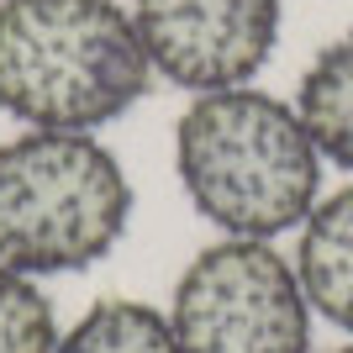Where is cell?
I'll use <instances>...</instances> for the list:
<instances>
[{
	"instance_id": "7",
	"label": "cell",
	"mask_w": 353,
	"mask_h": 353,
	"mask_svg": "<svg viewBox=\"0 0 353 353\" xmlns=\"http://www.w3.org/2000/svg\"><path fill=\"white\" fill-rule=\"evenodd\" d=\"M295 111L306 121L316 153L353 174V32L311 59L295 90Z\"/></svg>"
},
{
	"instance_id": "3",
	"label": "cell",
	"mask_w": 353,
	"mask_h": 353,
	"mask_svg": "<svg viewBox=\"0 0 353 353\" xmlns=\"http://www.w3.org/2000/svg\"><path fill=\"white\" fill-rule=\"evenodd\" d=\"M132 221V179L95 132H21L0 148V264L74 274L101 264Z\"/></svg>"
},
{
	"instance_id": "10",
	"label": "cell",
	"mask_w": 353,
	"mask_h": 353,
	"mask_svg": "<svg viewBox=\"0 0 353 353\" xmlns=\"http://www.w3.org/2000/svg\"><path fill=\"white\" fill-rule=\"evenodd\" d=\"M332 353H353V348H332Z\"/></svg>"
},
{
	"instance_id": "4",
	"label": "cell",
	"mask_w": 353,
	"mask_h": 353,
	"mask_svg": "<svg viewBox=\"0 0 353 353\" xmlns=\"http://www.w3.org/2000/svg\"><path fill=\"white\" fill-rule=\"evenodd\" d=\"M179 353H311V301L264 237H221L185 264L169 306Z\"/></svg>"
},
{
	"instance_id": "1",
	"label": "cell",
	"mask_w": 353,
	"mask_h": 353,
	"mask_svg": "<svg viewBox=\"0 0 353 353\" xmlns=\"http://www.w3.org/2000/svg\"><path fill=\"white\" fill-rule=\"evenodd\" d=\"M322 153L301 111L253 85L206 90L174 127V169L221 237H280L322 195Z\"/></svg>"
},
{
	"instance_id": "9",
	"label": "cell",
	"mask_w": 353,
	"mask_h": 353,
	"mask_svg": "<svg viewBox=\"0 0 353 353\" xmlns=\"http://www.w3.org/2000/svg\"><path fill=\"white\" fill-rule=\"evenodd\" d=\"M59 322H53V301L37 290L32 274L0 264V353H53Z\"/></svg>"
},
{
	"instance_id": "2",
	"label": "cell",
	"mask_w": 353,
	"mask_h": 353,
	"mask_svg": "<svg viewBox=\"0 0 353 353\" xmlns=\"http://www.w3.org/2000/svg\"><path fill=\"white\" fill-rule=\"evenodd\" d=\"M153 63L117 0H0V105L37 132H95L127 117Z\"/></svg>"
},
{
	"instance_id": "5",
	"label": "cell",
	"mask_w": 353,
	"mask_h": 353,
	"mask_svg": "<svg viewBox=\"0 0 353 353\" xmlns=\"http://www.w3.org/2000/svg\"><path fill=\"white\" fill-rule=\"evenodd\" d=\"M132 27L169 85L237 90L280 43V0H132Z\"/></svg>"
},
{
	"instance_id": "8",
	"label": "cell",
	"mask_w": 353,
	"mask_h": 353,
	"mask_svg": "<svg viewBox=\"0 0 353 353\" xmlns=\"http://www.w3.org/2000/svg\"><path fill=\"white\" fill-rule=\"evenodd\" d=\"M53 353H179L169 316L143 301H95V306L59 332Z\"/></svg>"
},
{
	"instance_id": "6",
	"label": "cell",
	"mask_w": 353,
	"mask_h": 353,
	"mask_svg": "<svg viewBox=\"0 0 353 353\" xmlns=\"http://www.w3.org/2000/svg\"><path fill=\"white\" fill-rule=\"evenodd\" d=\"M295 274H301L311 311L353 332V185H343L338 195H322L301 221Z\"/></svg>"
}]
</instances>
